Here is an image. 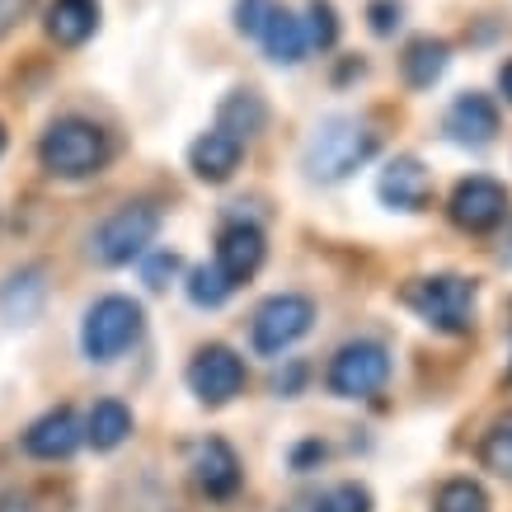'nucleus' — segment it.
<instances>
[{"mask_svg":"<svg viewBox=\"0 0 512 512\" xmlns=\"http://www.w3.org/2000/svg\"><path fill=\"white\" fill-rule=\"evenodd\" d=\"M400 301L437 334H470L480 311V287L461 273H437V278H414Z\"/></svg>","mask_w":512,"mask_h":512,"instance_id":"1","label":"nucleus"},{"mask_svg":"<svg viewBox=\"0 0 512 512\" xmlns=\"http://www.w3.org/2000/svg\"><path fill=\"white\" fill-rule=\"evenodd\" d=\"M109 156H113L109 132L85 123V118H57L38 141V160L57 179H90V174L109 165Z\"/></svg>","mask_w":512,"mask_h":512,"instance_id":"2","label":"nucleus"},{"mask_svg":"<svg viewBox=\"0 0 512 512\" xmlns=\"http://www.w3.org/2000/svg\"><path fill=\"white\" fill-rule=\"evenodd\" d=\"M376 156V132L357 118H325L306 141V174L320 184H339Z\"/></svg>","mask_w":512,"mask_h":512,"instance_id":"3","label":"nucleus"},{"mask_svg":"<svg viewBox=\"0 0 512 512\" xmlns=\"http://www.w3.org/2000/svg\"><path fill=\"white\" fill-rule=\"evenodd\" d=\"M141 329H146V315H141L132 296H104V301H94L85 311L80 348H85L90 362H113L141 339Z\"/></svg>","mask_w":512,"mask_h":512,"instance_id":"4","label":"nucleus"},{"mask_svg":"<svg viewBox=\"0 0 512 512\" xmlns=\"http://www.w3.org/2000/svg\"><path fill=\"white\" fill-rule=\"evenodd\" d=\"M156 231H160V207H151V202H127V207H118V212L90 235V259L104 268H123L151 249Z\"/></svg>","mask_w":512,"mask_h":512,"instance_id":"5","label":"nucleus"},{"mask_svg":"<svg viewBox=\"0 0 512 512\" xmlns=\"http://www.w3.org/2000/svg\"><path fill=\"white\" fill-rule=\"evenodd\" d=\"M315 329V301L311 296H296V292H282V296H268L264 306L254 311V329L249 339L264 357H278L287 353L296 339H306Z\"/></svg>","mask_w":512,"mask_h":512,"instance_id":"6","label":"nucleus"},{"mask_svg":"<svg viewBox=\"0 0 512 512\" xmlns=\"http://www.w3.org/2000/svg\"><path fill=\"white\" fill-rule=\"evenodd\" d=\"M329 390L343 395V400H367L376 390L390 381V353L386 343L376 339H357V343H343L334 362H329Z\"/></svg>","mask_w":512,"mask_h":512,"instance_id":"7","label":"nucleus"},{"mask_svg":"<svg viewBox=\"0 0 512 512\" xmlns=\"http://www.w3.org/2000/svg\"><path fill=\"white\" fill-rule=\"evenodd\" d=\"M184 381L207 409H221V404H231L235 395L245 390V362H240V353L226 348V343H207V348L193 353Z\"/></svg>","mask_w":512,"mask_h":512,"instance_id":"8","label":"nucleus"},{"mask_svg":"<svg viewBox=\"0 0 512 512\" xmlns=\"http://www.w3.org/2000/svg\"><path fill=\"white\" fill-rule=\"evenodd\" d=\"M508 207H512L508 188L498 184V179H484V174L461 179L456 193H451V202H447L451 221L470 235H489L494 226H503V221H508Z\"/></svg>","mask_w":512,"mask_h":512,"instance_id":"9","label":"nucleus"},{"mask_svg":"<svg viewBox=\"0 0 512 512\" xmlns=\"http://www.w3.org/2000/svg\"><path fill=\"white\" fill-rule=\"evenodd\" d=\"M376 198L395 212H428L433 202V174L419 156H395L376 179Z\"/></svg>","mask_w":512,"mask_h":512,"instance_id":"10","label":"nucleus"},{"mask_svg":"<svg viewBox=\"0 0 512 512\" xmlns=\"http://www.w3.org/2000/svg\"><path fill=\"white\" fill-rule=\"evenodd\" d=\"M193 480H198V489L212 498V503H226V498L240 494L245 466H240V456H235L231 442L207 437V442H198V451H193Z\"/></svg>","mask_w":512,"mask_h":512,"instance_id":"11","label":"nucleus"},{"mask_svg":"<svg viewBox=\"0 0 512 512\" xmlns=\"http://www.w3.org/2000/svg\"><path fill=\"white\" fill-rule=\"evenodd\" d=\"M447 137L470 146V151L489 146V141L498 137V104L480 90L456 94V104L447 109Z\"/></svg>","mask_w":512,"mask_h":512,"instance_id":"12","label":"nucleus"},{"mask_svg":"<svg viewBox=\"0 0 512 512\" xmlns=\"http://www.w3.org/2000/svg\"><path fill=\"white\" fill-rule=\"evenodd\" d=\"M264 254H268V245H264V231H259V226L235 221V226H226V231H221L217 264H221V273H226L235 287H240V282H249L259 268H264Z\"/></svg>","mask_w":512,"mask_h":512,"instance_id":"13","label":"nucleus"},{"mask_svg":"<svg viewBox=\"0 0 512 512\" xmlns=\"http://www.w3.org/2000/svg\"><path fill=\"white\" fill-rule=\"evenodd\" d=\"M80 442H85V428H80V419L71 409H52V414H43L24 433V451L38 456V461H66Z\"/></svg>","mask_w":512,"mask_h":512,"instance_id":"14","label":"nucleus"},{"mask_svg":"<svg viewBox=\"0 0 512 512\" xmlns=\"http://www.w3.org/2000/svg\"><path fill=\"white\" fill-rule=\"evenodd\" d=\"M240 156H245V141H235L231 132H221V127L202 132V137L188 146V165H193V174H198L202 184H226V179L240 170Z\"/></svg>","mask_w":512,"mask_h":512,"instance_id":"15","label":"nucleus"},{"mask_svg":"<svg viewBox=\"0 0 512 512\" xmlns=\"http://www.w3.org/2000/svg\"><path fill=\"white\" fill-rule=\"evenodd\" d=\"M447 66H451V47L442 43V38H433V33L414 38L400 57V71H404V85H409V90H433L437 80L447 76Z\"/></svg>","mask_w":512,"mask_h":512,"instance_id":"16","label":"nucleus"},{"mask_svg":"<svg viewBox=\"0 0 512 512\" xmlns=\"http://www.w3.org/2000/svg\"><path fill=\"white\" fill-rule=\"evenodd\" d=\"M99 29V0H52L47 5V33L62 47H80Z\"/></svg>","mask_w":512,"mask_h":512,"instance_id":"17","label":"nucleus"},{"mask_svg":"<svg viewBox=\"0 0 512 512\" xmlns=\"http://www.w3.org/2000/svg\"><path fill=\"white\" fill-rule=\"evenodd\" d=\"M217 127L231 132L235 141H254L268 127V104L254 90H231L217 109Z\"/></svg>","mask_w":512,"mask_h":512,"instance_id":"18","label":"nucleus"},{"mask_svg":"<svg viewBox=\"0 0 512 512\" xmlns=\"http://www.w3.org/2000/svg\"><path fill=\"white\" fill-rule=\"evenodd\" d=\"M132 437V409L123 400H99L90 409V423H85V442L94 451H118Z\"/></svg>","mask_w":512,"mask_h":512,"instance_id":"19","label":"nucleus"},{"mask_svg":"<svg viewBox=\"0 0 512 512\" xmlns=\"http://www.w3.org/2000/svg\"><path fill=\"white\" fill-rule=\"evenodd\" d=\"M259 43H264V52L273 57L278 66H296L301 57H306V29H301V19L287 15V10H273V19L264 24V33H259Z\"/></svg>","mask_w":512,"mask_h":512,"instance_id":"20","label":"nucleus"},{"mask_svg":"<svg viewBox=\"0 0 512 512\" xmlns=\"http://www.w3.org/2000/svg\"><path fill=\"white\" fill-rule=\"evenodd\" d=\"M43 268H29V273H15V278L0 287V311L10 315V320H33L38 306H43Z\"/></svg>","mask_w":512,"mask_h":512,"instance_id":"21","label":"nucleus"},{"mask_svg":"<svg viewBox=\"0 0 512 512\" xmlns=\"http://www.w3.org/2000/svg\"><path fill=\"white\" fill-rule=\"evenodd\" d=\"M235 292V282L221 273V264H198L193 273H188V301L193 306H202V311H217V306H226Z\"/></svg>","mask_w":512,"mask_h":512,"instance_id":"22","label":"nucleus"},{"mask_svg":"<svg viewBox=\"0 0 512 512\" xmlns=\"http://www.w3.org/2000/svg\"><path fill=\"white\" fill-rule=\"evenodd\" d=\"M480 461H484V470H494V475L512 480V414H503V419H498L494 428L484 433Z\"/></svg>","mask_w":512,"mask_h":512,"instance_id":"23","label":"nucleus"},{"mask_svg":"<svg viewBox=\"0 0 512 512\" xmlns=\"http://www.w3.org/2000/svg\"><path fill=\"white\" fill-rule=\"evenodd\" d=\"M301 29H306V47H320V52L339 47V15H334L329 0H311V5H306Z\"/></svg>","mask_w":512,"mask_h":512,"instance_id":"24","label":"nucleus"},{"mask_svg":"<svg viewBox=\"0 0 512 512\" xmlns=\"http://www.w3.org/2000/svg\"><path fill=\"white\" fill-rule=\"evenodd\" d=\"M437 512H489V494L475 480H447L437 489Z\"/></svg>","mask_w":512,"mask_h":512,"instance_id":"25","label":"nucleus"},{"mask_svg":"<svg viewBox=\"0 0 512 512\" xmlns=\"http://www.w3.org/2000/svg\"><path fill=\"white\" fill-rule=\"evenodd\" d=\"M315 512H372V489L367 484H334Z\"/></svg>","mask_w":512,"mask_h":512,"instance_id":"26","label":"nucleus"},{"mask_svg":"<svg viewBox=\"0 0 512 512\" xmlns=\"http://www.w3.org/2000/svg\"><path fill=\"white\" fill-rule=\"evenodd\" d=\"M273 10H278V0H235V29L245 38H259L264 24L273 19Z\"/></svg>","mask_w":512,"mask_h":512,"instance_id":"27","label":"nucleus"},{"mask_svg":"<svg viewBox=\"0 0 512 512\" xmlns=\"http://www.w3.org/2000/svg\"><path fill=\"white\" fill-rule=\"evenodd\" d=\"M174 273H179V254H174V249H156V254L141 264V282H146L151 292H165Z\"/></svg>","mask_w":512,"mask_h":512,"instance_id":"28","label":"nucleus"},{"mask_svg":"<svg viewBox=\"0 0 512 512\" xmlns=\"http://www.w3.org/2000/svg\"><path fill=\"white\" fill-rule=\"evenodd\" d=\"M367 19H372L376 38H390V33L404 24V5L400 0H372V5H367Z\"/></svg>","mask_w":512,"mask_h":512,"instance_id":"29","label":"nucleus"},{"mask_svg":"<svg viewBox=\"0 0 512 512\" xmlns=\"http://www.w3.org/2000/svg\"><path fill=\"white\" fill-rule=\"evenodd\" d=\"M306 376H311V367L306 362H287L282 372H273V395H282V400H292V395H301V386H306Z\"/></svg>","mask_w":512,"mask_h":512,"instance_id":"30","label":"nucleus"},{"mask_svg":"<svg viewBox=\"0 0 512 512\" xmlns=\"http://www.w3.org/2000/svg\"><path fill=\"white\" fill-rule=\"evenodd\" d=\"M325 456H329L325 442H320V437H306V442H296V447H292V470H296V475H306V470L325 466Z\"/></svg>","mask_w":512,"mask_h":512,"instance_id":"31","label":"nucleus"},{"mask_svg":"<svg viewBox=\"0 0 512 512\" xmlns=\"http://www.w3.org/2000/svg\"><path fill=\"white\" fill-rule=\"evenodd\" d=\"M29 10H33V0H0V38L10 29H19L29 19Z\"/></svg>","mask_w":512,"mask_h":512,"instance_id":"32","label":"nucleus"},{"mask_svg":"<svg viewBox=\"0 0 512 512\" xmlns=\"http://www.w3.org/2000/svg\"><path fill=\"white\" fill-rule=\"evenodd\" d=\"M498 90L508 94V104H512V62H503V66H498Z\"/></svg>","mask_w":512,"mask_h":512,"instance_id":"33","label":"nucleus"},{"mask_svg":"<svg viewBox=\"0 0 512 512\" xmlns=\"http://www.w3.org/2000/svg\"><path fill=\"white\" fill-rule=\"evenodd\" d=\"M503 264H512V231H508V240H503Z\"/></svg>","mask_w":512,"mask_h":512,"instance_id":"34","label":"nucleus"},{"mask_svg":"<svg viewBox=\"0 0 512 512\" xmlns=\"http://www.w3.org/2000/svg\"><path fill=\"white\" fill-rule=\"evenodd\" d=\"M0 151H5V127H0Z\"/></svg>","mask_w":512,"mask_h":512,"instance_id":"35","label":"nucleus"},{"mask_svg":"<svg viewBox=\"0 0 512 512\" xmlns=\"http://www.w3.org/2000/svg\"><path fill=\"white\" fill-rule=\"evenodd\" d=\"M508 376H512V367H508Z\"/></svg>","mask_w":512,"mask_h":512,"instance_id":"36","label":"nucleus"}]
</instances>
